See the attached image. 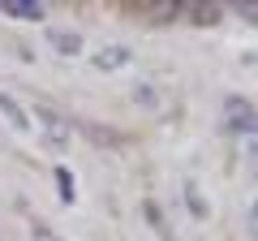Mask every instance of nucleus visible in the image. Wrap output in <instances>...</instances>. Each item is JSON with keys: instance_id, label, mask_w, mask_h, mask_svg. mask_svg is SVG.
<instances>
[{"instance_id": "f257e3e1", "label": "nucleus", "mask_w": 258, "mask_h": 241, "mask_svg": "<svg viewBox=\"0 0 258 241\" xmlns=\"http://www.w3.org/2000/svg\"><path fill=\"white\" fill-rule=\"evenodd\" d=\"M224 125H228L237 138H254L258 134V112L249 99H241V95H228L224 99Z\"/></svg>"}, {"instance_id": "f03ea898", "label": "nucleus", "mask_w": 258, "mask_h": 241, "mask_svg": "<svg viewBox=\"0 0 258 241\" xmlns=\"http://www.w3.org/2000/svg\"><path fill=\"white\" fill-rule=\"evenodd\" d=\"M35 120H39L43 142H47L52 151H64V147H69V120H64L60 112H52V108H43V103H39V108H35Z\"/></svg>"}, {"instance_id": "7ed1b4c3", "label": "nucleus", "mask_w": 258, "mask_h": 241, "mask_svg": "<svg viewBox=\"0 0 258 241\" xmlns=\"http://www.w3.org/2000/svg\"><path fill=\"white\" fill-rule=\"evenodd\" d=\"M129 61H134V47H125V43H112V47H99V52L91 56V65L99 69V74H116V69H125Z\"/></svg>"}, {"instance_id": "20e7f679", "label": "nucleus", "mask_w": 258, "mask_h": 241, "mask_svg": "<svg viewBox=\"0 0 258 241\" xmlns=\"http://www.w3.org/2000/svg\"><path fill=\"white\" fill-rule=\"evenodd\" d=\"M0 13L13 18V22H43L47 5L43 0H0Z\"/></svg>"}, {"instance_id": "39448f33", "label": "nucleus", "mask_w": 258, "mask_h": 241, "mask_svg": "<svg viewBox=\"0 0 258 241\" xmlns=\"http://www.w3.org/2000/svg\"><path fill=\"white\" fill-rule=\"evenodd\" d=\"M0 116H5V125H9V130H18V134L30 130V112L22 108L18 99H13L9 91H0Z\"/></svg>"}, {"instance_id": "423d86ee", "label": "nucleus", "mask_w": 258, "mask_h": 241, "mask_svg": "<svg viewBox=\"0 0 258 241\" xmlns=\"http://www.w3.org/2000/svg\"><path fill=\"white\" fill-rule=\"evenodd\" d=\"M47 43H52L60 56H78V52H82V39H78V30H47Z\"/></svg>"}, {"instance_id": "0eeeda50", "label": "nucleus", "mask_w": 258, "mask_h": 241, "mask_svg": "<svg viewBox=\"0 0 258 241\" xmlns=\"http://www.w3.org/2000/svg\"><path fill=\"white\" fill-rule=\"evenodd\" d=\"M56 190H60V203H74L78 198V186H74V172L69 168H56Z\"/></svg>"}, {"instance_id": "6e6552de", "label": "nucleus", "mask_w": 258, "mask_h": 241, "mask_svg": "<svg viewBox=\"0 0 258 241\" xmlns=\"http://www.w3.org/2000/svg\"><path fill=\"white\" fill-rule=\"evenodd\" d=\"M189 18L194 22H198V26H215V22H220V9H224V5H189Z\"/></svg>"}, {"instance_id": "1a4fd4ad", "label": "nucleus", "mask_w": 258, "mask_h": 241, "mask_svg": "<svg viewBox=\"0 0 258 241\" xmlns=\"http://www.w3.org/2000/svg\"><path fill=\"white\" fill-rule=\"evenodd\" d=\"M232 9H237L245 22H258V0H241V5H232Z\"/></svg>"}, {"instance_id": "9d476101", "label": "nucleus", "mask_w": 258, "mask_h": 241, "mask_svg": "<svg viewBox=\"0 0 258 241\" xmlns=\"http://www.w3.org/2000/svg\"><path fill=\"white\" fill-rule=\"evenodd\" d=\"M245 228H249V237L258 241V198L249 203V211H245Z\"/></svg>"}, {"instance_id": "9b49d317", "label": "nucleus", "mask_w": 258, "mask_h": 241, "mask_svg": "<svg viewBox=\"0 0 258 241\" xmlns=\"http://www.w3.org/2000/svg\"><path fill=\"white\" fill-rule=\"evenodd\" d=\"M185 198H189L194 215H198V220H203V215H207V207H203V198H198V190H194V186H185Z\"/></svg>"}]
</instances>
